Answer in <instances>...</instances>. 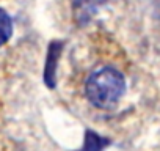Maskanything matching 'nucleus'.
I'll use <instances>...</instances> for the list:
<instances>
[{
  "label": "nucleus",
  "mask_w": 160,
  "mask_h": 151,
  "mask_svg": "<svg viewBox=\"0 0 160 151\" xmlns=\"http://www.w3.org/2000/svg\"><path fill=\"white\" fill-rule=\"evenodd\" d=\"M13 35V21L10 14L0 8V47L7 44Z\"/></svg>",
  "instance_id": "obj_3"
},
{
  "label": "nucleus",
  "mask_w": 160,
  "mask_h": 151,
  "mask_svg": "<svg viewBox=\"0 0 160 151\" xmlns=\"http://www.w3.org/2000/svg\"><path fill=\"white\" fill-rule=\"evenodd\" d=\"M60 54H61V43L53 41L49 46L47 63H46V69H44V81H46V85L50 88L55 87V69H57V61H58Z\"/></svg>",
  "instance_id": "obj_2"
},
{
  "label": "nucleus",
  "mask_w": 160,
  "mask_h": 151,
  "mask_svg": "<svg viewBox=\"0 0 160 151\" xmlns=\"http://www.w3.org/2000/svg\"><path fill=\"white\" fill-rule=\"evenodd\" d=\"M126 91L124 76L115 68H101L85 82L87 99L98 109H113Z\"/></svg>",
  "instance_id": "obj_1"
}]
</instances>
